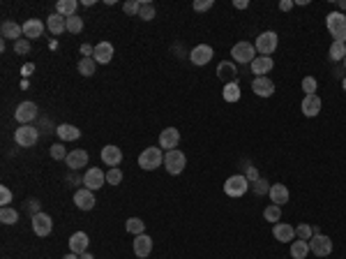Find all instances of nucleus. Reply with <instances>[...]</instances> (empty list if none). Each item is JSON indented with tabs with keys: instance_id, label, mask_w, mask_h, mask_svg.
Wrapping results in <instances>:
<instances>
[{
	"instance_id": "1",
	"label": "nucleus",
	"mask_w": 346,
	"mask_h": 259,
	"mask_svg": "<svg viewBox=\"0 0 346 259\" xmlns=\"http://www.w3.org/2000/svg\"><path fill=\"white\" fill-rule=\"evenodd\" d=\"M325 26L330 30V35L335 37V42H344L346 44V14L330 12L325 16Z\"/></svg>"
},
{
	"instance_id": "2",
	"label": "nucleus",
	"mask_w": 346,
	"mask_h": 259,
	"mask_svg": "<svg viewBox=\"0 0 346 259\" xmlns=\"http://www.w3.org/2000/svg\"><path fill=\"white\" fill-rule=\"evenodd\" d=\"M164 166L171 176H178V174H182L185 166H187V157H185V153L178 151V148L166 151L164 153Z\"/></svg>"
},
{
	"instance_id": "3",
	"label": "nucleus",
	"mask_w": 346,
	"mask_h": 259,
	"mask_svg": "<svg viewBox=\"0 0 346 259\" xmlns=\"http://www.w3.org/2000/svg\"><path fill=\"white\" fill-rule=\"evenodd\" d=\"M164 162V155H161V148L157 146H150V148H143V153L138 155V166L146 171H152L157 166H161Z\"/></svg>"
},
{
	"instance_id": "4",
	"label": "nucleus",
	"mask_w": 346,
	"mask_h": 259,
	"mask_svg": "<svg viewBox=\"0 0 346 259\" xmlns=\"http://www.w3.org/2000/svg\"><path fill=\"white\" fill-rule=\"evenodd\" d=\"M247 190H249V180H247V176H242V174H233L224 180V192L233 199L242 197Z\"/></svg>"
},
{
	"instance_id": "5",
	"label": "nucleus",
	"mask_w": 346,
	"mask_h": 259,
	"mask_svg": "<svg viewBox=\"0 0 346 259\" xmlns=\"http://www.w3.org/2000/svg\"><path fill=\"white\" fill-rule=\"evenodd\" d=\"M231 55H233V60L240 65H252V60L256 58V46L249 44V42H238V44H233V49H231Z\"/></svg>"
},
{
	"instance_id": "6",
	"label": "nucleus",
	"mask_w": 346,
	"mask_h": 259,
	"mask_svg": "<svg viewBox=\"0 0 346 259\" xmlns=\"http://www.w3.org/2000/svg\"><path fill=\"white\" fill-rule=\"evenodd\" d=\"M277 44H279V37H277V32L275 30H266V32H261V35L256 37V53H261V55H270V53H275V49H277Z\"/></svg>"
},
{
	"instance_id": "7",
	"label": "nucleus",
	"mask_w": 346,
	"mask_h": 259,
	"mask_svg": "<svg viewBox=\"0 0 346 259\" xmlns=\"http://www.w3.org/2000/svg\"><path fill=\"white\" fill-rule=\"evenodd\" d=\"M307 243H309V252L316 254V257H328L332 252V240L325 234H314Z\"/></svg>"
},
{
	"instance_id": "8",
	"label": "nucleus",
	"mask_w": 346,
	"mask_h": 259,
	"mask_svg": "<svg viewBox=\"0 0 346 259\" xmlns=\"http://www.w3.org/2000/svg\"><path fill=\"white\" fill-rule=\"evenodd\" d=\"M37 139H39V132H37L35 127H30V125H21V127H16V132H14V141L21 148H32L37 143Z\"/></svg>"
},
{
	"instance_id": "9",
	"label": "nucleus",
	"mask_w": 346,
	"mask_h": 259,
	"mask_svg": "<svg viewBox=\"0 0 346 259\" xmlns=\"http://www.w3.org/2000/svg\"><path fill=\"white\" fill-rule=\"evenodd\" d=\"M83 185L95 192V190H99V188H104L106 185V174L99 169V166H90V169L83 174Z\"/></svg>"
},
{
	"instance_id": "10",
	"label": "nucleus",
	"mask_w": 346,
	"mask_h": 259,
	"mask_svg": "<svg viewBox=\"0 0 346 259\" xmlns=\"http://www.w3.org/2000/svg\"><path fill=\"white\" fill-rule=\"evenodd\" d=\"M212 55H215V51H212L210 44H198V46H194V49L189 51V60H192L196 67L208 65L212 60Z\"/></svg>"
},
{
	"instance_id": "11",
	"label": "nucleus",
	"mask_w": 346,
	"mask_h": 259,
	"mask_svg": "<svg viewBox=\"0 0 346 259\" xmlns=\"http://www.w3.org/2000/svg\"><path fill=\"white\" fill-rule=\"evenodd\" d=\"M35 116H37V104L35 102H21V104L16 106V111H14V118H16V123H21V125L32 123Z\"/></svg>"
},
{
	"instance_id": "12",
	"label": "nucleus",
	"mask_w": 346,
	"mask_h": 259,
	"mask_svg": "<svg viewBox=\"0 0 346 259\" xmlns=\"http://www.w3.org/2000/svg\"><path fill=\"white\" fill-rule=\"evenodd\" d=\"M99 155H101V162H104L106 166H111V169L123 162V151H120L118 146H113V143H106V146L101 148Z\"/></svg>"
},
{
	"instance_id": "13",
	"label": "nucleus",
	"mask_w": 346,
	"mask_h": 259,
	"mask_svg": "<svg viewBox=\"0 0 346 259\" xmlns=\"http://www.w3.org/2000/svg\"><path fill=\"white\" fill-rule=\"evenodd\" d=\"M32 231H35L37 236H49L51 231H53V220H51V215L37 213V215L32 217Z\"/></svg>"
},
{
	"instance_id": "14",
	"label": "nucleus",
	"mask_w": 346,
	"mask_h": 259,
	"mask_svg": "<svg viewBox=\"0 0 346 259\" xmlns=\"http://www.w3.org/2000/svg\"><path fill=\"white\" fill-rule=\"evenodd\" d=\"M74 203H76V208H81V211H92L95 208V194H92V190L88 188H81L74 192Z\"/></svg>"
},
{
	"instance_id": "15",
	"label": "nucleus",
	"mask_w": 346,
	"mask_h": 259,
	"mask_svg": "<svg viewBox=\"0 0 346 259\" xmlns=\"http://www.w3.org/2000/svg\"><path fill=\"white\" fill-rule=\"evenodd\" d=\"M178 143H180V130H175V127L161 130L159 148H164V151H173V148H178Z\"/></svg>"
},
{
	"instance_id": "16",
	"label": "nucleus",
	"mask_w": 346,
	"mask_h": 259,
	"mask_svg": "<svg viewBox=\"0 0 346 259\" xmlns=\"http://www.w3.org/2000/svg\"><path fill=\"white\" fill-rule=\"evenodd\" d=\"M217 79H221V81H226V83H238V69H235V63L221 60V63L217 65Z\"/></svg>"
},
{
	"instance_id": "17",
	"label": "nucleus",
	"mask_w": 346,
	"mask_h": 259,
	"mask_svg": "<svg viewBox=\"0 0 346 259\" xmlns=\"http://www.w3.org/2000/svg\"><path fill=\"white\" fill-rule=\"evenodd\" d=\"M88 243H90V238H88L86 231H74L69 236V252H74V254L88 252Z\"/></svg>"
},
{
	"instance_id": "18",
	"label": "nucleus",
	"mask_w": 346,
	"mask_h": 259,
	"mask_svg": "<svg viewBox=\"0 0 346 259\" xmlns=\"http://www.w3.org/2000/svg\"><path fill=\"white\" fill-rule=\"evenodd\" d=\"M252 90L256 92L258 97H272L275 83H272V79H268V77H256V79H252Z\"/></svg>"
},
{
	"instance_id": "19",
	"label": "nucleus",
	"mask_w": 346,
	"mask_h": 259,
	"mask_svg": "<svg viewBox=\"0 0 346 259\" xmlns=\"http://www.w3.org/2000/svg\"><path fill=\"white\" fill-rule=\"evenodd\" d=\"M272 67H275L272 55H256V58L252 60V72L256 74V77H266L268 72H272Z\"/></svg>"
},
{
	"instance_id": "20",
	"label": "nucleus",
	"mask_w": 346,
	"mask_h": 259,
	"mask_svg": "<svg viewBox=\"0 0 346 259\" xmlns=\"http://www.w3.org/2000/svg\"><path fill=\"white\" fill-rule=\"evenodd\" d=\"M150 252H152V238L148 234H138L134 238V254L138 259H146Z\"/></svg>"
},
{
	"instance_id": "21",
	"label": "nucleus",
	"mask_w": 346,
	"mask_h": 259,
	"mask_svg": "<svg viewBox=\"0 0 346 259\" xmlns=\"http://www.w3.org/2000/svg\"><path fill=\"white\" fill-rule=\"evenodd\" d=\"M300 111H302L307 118L318 116V111H321V97L318 95H304L302 104H300Z\"/></svg>"
},
{
	"instance_id": "22",
	"label": "nucleus",
	"mask_w": 346,
	"mask_h": 259,
	"mask_svg": "<svg viewBox=\"0 0 346 259\" xmlns=\"http://www.w3.org/2000/svg\"><path fill=\"white\" fill-rule=\"evenodd\" d=\"M88 160H90V157H88V151H83V148H76V151H72L67 155V166L69 169H83V166H88Z\"/></svg>"
},
{
	"instance_id": "23",
	"label": "nucleus",
	"mask_w": 346,
	"mask_h": 259,
	"mask_svg": "<svg viewBox=\"0 0 346 259\" xmlns=\"http://www.w3.org/2000/svg\"><path fill=\"white\" fill-rule=\"evenodd\" d=\"M92 58H95V63H111L113 60V44L111 42H99V44L95 46V53H92Z\"/></svg>"
},
{
	"instance_id": "24",
	"label": "nucleus",
	"mask_w": 346,
	"mask_h": 259,
	"mask_svg": "<svg viewBox=\"0 0 346 259\" xmlns=\"http://www.w3.org/2000/svg\"><path fill=\"white\" fill-rule=\"evenodd\" d=\"M272 234H275V238L279 240V243H291V240L295 238V227L286 225V222H277V225L272 227Z\"/></svg>"
},
{
	"instance_id": "25",
	"label": "nucleus",
	"mask_w": 346,
	"mask_h": 259,
	"mask_svg": "<svg viewBox=\"0 0 346 259\" xmlns=\"http://www.w3.org/2000/svg\"><path fill=\"white\" fill-rule=\"evenodd\" d=\"M42 32H44V23H42L39 18H28V21L23 23V37H26V40H39Z\"/></svg>"
},
{
	"instance_id": "26",
	"label": "nucleus",
	"mask_w": 346,
	"mask_h": 259,
	"mask_svg": "<svg viewBox=\"0 0 346 259\" xmlns=\"http://www.w3.org/2000/svg\"><path fill=\"white\" fill-rule=\"evenodd\" d=\"M0 35H3V40H14L18 42L23 35V26H18L16 21H3V26H0Z\"/></svg>"
},
{
	"instance_id": "27",
	"label": "nucleus",
	"mask_w": 346,
	"mask_h": 259,
	"mask_svg": "<svg viewBox=\"0 0 346 259\" xmlns=\"http://www.w3.org/2000/svg\"><path fill=\"white\" fill-rule=\"evenodd\" d=\"M46 28L51 30V35H63V32L67 30V18H65L63 14L53 12L49 18H46Z\"/></svg>"
},
{
	"instance_id": "28",
	"label": "nucleus",
	"mask_w": 346,
	"mask_h": 259,
	"mask_svg": "<svg viewBox=\"0 0 346 259\" xmlns=\"http://www.w3.org/2000/svg\"><path fill=\"white\" fill-rule=\"evenodd\" d=\"M270 199H272V203H277V206H281V203H289V199H291V194H289V188L286 185H281V183H275V185H270Z\"/></svg>"
},
{
	"instance_id": "29",
	"label": "nucleus",
	"mask_w": 346,
	"mask_h": 259,
	"mask_svg": "<svg viewBox=\"0 0 346 259\" xmlns=\"http://www.w3.org/2000/svg\"><path fill=\"white\" fill-rule=\"evenodd\" d=\"M55 134H58L63 141H76V139L81 137V130H78L76 125L63 123V125H58V127H55Z\"/></svg>"
},
{
	"instance_id": "30",
	"label": "nucleus",
	"mask_w": 346,
	"mask_h": 259,
	"mask_svg": "<svg viewBox=\"0 0 346 259\" xmlns=\"http://www.w3.org/2000/svg\"><path fill=\"white\" fill-rule=\"evenodd\" d=\"M76 7H78L76 0H58V3H55V12L63 14L65 18L74 16V14H76Z\"/></svg>"
},
{
	"instance_id": "31",
	"label": "nucleus",
	"mask_w": 346,
	"mask_h": 259,
	"mask_svg": "<svg viewBox=\"0 0 346 259\" xmlns=\"http://www.w3.org/2000/svg\"><path fill=\"white\" fill-rule=\"evenodd\" d=\"M309 254V243L307 240H293L291 243V259H307Z\"/></svg>"
},
{
	"instance_id": "32",
	"label": "nucleus",
	"mask_w": 346,
	"mask_h": 259,
	"mask_svg": "<svg viewBox=\"0 0 346 259\" xmlns=\"http://www.w3.org/2000/svg\"><path fill=\"white\" fill-rule=\"evenodd\" d=\"M125 229H127L129 234H134V236L146 234V222H143L141 217H129L127 225H125Z\"/></svg>"
},
{
	"instance_id": "33",
	"label": "nucleus",
	"mask_w": 346,
	"mask_h": 259,
	"mask_svg": "<svg viewBox=\"0 0 346 259\" xmlns=\"http://www.w3.org/2000/svg\"><path fill=\"white\" fill-rule=\"evenodd\" d=\"M0 222H3V225H16L18 222V211L16 208L3 206V211H0Z\"/></svg>"
},
{
	"instance_id": "34",
	"label": "nucleus",
	"mask_w": 346,
	"mask_h": 259,
	"mask_svg": "<svg viewBox=\"0 0 346 259\" xmlns=\"http://www.w3.org/2000/svg\"><path fill=\"white\" fill-rule=\"evenodd\" d=\"M328 53H330V60H335V63L337 60H344L346 58V44L344 42H332Z\"/></svg>"
},
{
	"instance_id": "35",
	"label": "nucleus",
	"mask_w": 346,
	"mask_h": 259,
	"mask_svg": "<svg viewBox=\"0 0 346 259\" xmlns=\"http://www.w3.org/2000/svg\"><path fill=\"white\" fill-rule=\"evenodd\" d=\"M95 67H97L95 58H81L78 60V74H83V77H92V74H95Z\"/></svg>"
},
{
	"instance_id": "36",
	"label": "nucleus",
	"mask_w": 346,
	"mask_h": 259,
	"mask_svg": "<svg viewBox=\"0 0 346 259\" xmlns=\"http://www.w3.org/2000/svg\"><path fill=\"white\" fill-rule=\"evenodd\" d=\"M263 217H266V222H279L281 220V206H277V203H270V206H266V211H263Z\"/></svg>"
},
{
	"instance_id": "37",
	"label": "nucleus",
	"mask_w": 346,
	"mask_h": 259,
	"mask_svg": "<svg viewBox=\"0 0 346 259\" xmlns=\"http://www.w3.org/2000/svg\"><path fill=\"white\" fill-rule=\"evenodd\" d=\"M224 100L226 102L240 100V83H224Z\"/></svg>"
},
{
	"instance_id": "38",
	"label": "nucleus",
	"mask_w": 346,
	"mask_h": 259,
	"mask_svg": "<svg viewBox=\"0 0 346 259\" xmlns=\"http://www.w3.org/2000/svg\"><path fill=\"white\" fill-rule=\"evenodd\" d=\"M138 18H143V21H152L155 18V5L152 3H146V0H141V7H138Z\"/></svg>"
},
{
	"instance_id": "39",
	"label": "nucleus",
	"mask_w": 346,
	"mask_h": 259,
	"mask_svg": "<svg viewBox=\"0 0 346 259\" xmlns=\"http://www.w3.org/2000/svg\"><path fill=\"white\" fill-rule=\"evenodd\" d=\"M81 30H83V18L78 16V14L69 16V18H67V32H72V35H78Z\"/></svg>"
},
{
	"instance_id": "40",
	"label": "nucleus",
	"mask_w": 346,
	"mask_h": 259,
	"mask_svg": "<svg viewBox=\"0 0 346 259\" xmlns=\"http://www.w3.org/2000/svg\"><path fill=\"white\" fill-rule=\"evenodd\" d=\"M252 188H254V194H256V197H263V194H268V192H270V183H268L266 178L254 180V183H252Z\"/></svg>"
},
{
	"instance_id": "41",
	"label": "nucleus",
	"mask_w": 346,
	"mask_h": 259,
	"mask_svg": "<svg viewBox=\"0 0 346 259\" xmlns=\"http://www.w3.org/2000/svg\"><path fill=\"white\" fill-rule=\"evenodd\" d=\"M295 236H298V238H302V240H309L314 236V227H309L307 222H302V225L295 227Z\"/></svg>"
},
{
	"instance_id": "42",
	"label": "nucleus",
	"mask_w": 346,
	"mask_h": 259,
	"mask_svg": "<svg viewBox=\"0 0 346 259\" xmlns=\"http://www.w3.org/2000/svg\"><path fill=\"white\" fill-rule=\"evenodd\" d=\"M106 183H109V185H120V183H123V171H120L118 166L109 169V171H106Z\"/></svg>"
},
{
	"instance_id": "43",
	"label": "nucleus",
	"mask_w": 346,
	"mask_h": 259,
	"mask_svg": "<svg viewBox=\"0 0 346 259\" xmlns=\"http://www.w3.org/2000/svg\"><path fill=\"white\" fill-rule=\"evenodd\" d=\"M316 88H318V81L314 77H304L302 79V90L304 95H316Z\"/></svg>"
},
{
	"instance_id": "44",
	"label": "nucleus",
	"mask_w": 346,
	"mask_h": 259,
	"mask_svg": "<svg viewBox=\"0 0 346 259\" xmlns=\"http://www.w3.org/2000/svg\"><path fill=\"white\" fill-rule=\"evenodd\" d=\"M49 153H51V157H53V160H67V155H69V153L65 151L63 143H53Z\"/></svg>"
},
{
	"instance_id": "45",
	"label": "nucleus",
	"mask_w": 346,
	"mask_h": 259,
	"mask_svg": "<svg viewBox=\"0 0 346 259\" xmlns=\"http://www.w3.org/2000/svg\"><path fill=\"white\" fill-rule=\"evenodd\" d=\"M14 51H16L18 55H26L28 51H30V40H26V37H21L18 42H14Z\"/></svg>"
},
{
	"instance_id": "46",
	"label": "nucleus",
	"mask_w": 346,
	"mask_h": 259,
	"mask_svg": "<svg viewBox=\"0 0 346 259\" xmlns=\"http://www.w3.org/2000/svg\"><path fill=\"white\" fill-rule=\"evenodd\" d=\"M26 213L30 217H35L37 213H42L39 211V201H37V199H28V201H26Z\"/></svg>"
},
{
	"instance_id": "47",
	"label": "nucleus",
	"mask_w": 346,
	"mask_h": 259,
	"mask_svg": "<svg viewBox=\"0 0 346 259\" xmlns=\"http://www.w3.org/2000/svg\"><path fill=\"white\" fill-rule=\"evenodd\" d=\"M138 7H141V0H129V3H125V14H129V16H136Z\"/></svg>"
},
{
	"instance_id": "48",
	"label": "nucleus",
	"mask_w": 346,
	"mask_h": 259,
	"mask_svg": "<svg viewBox=\"0 0 346 259\" xmlns=\"http://www.w3.org/2000/svg\"><path fill=\"white\" fill-rule=\"evenodd\" d=\"M0 203H3V206L12 203V190H9L7 185H3V188H0Z\"/></svg>"
},
{
	"instance_id": "49",
	"label": "nucleus",
	"mask_w": 346,
	"mask_h": 259,
	"mask_svg": "<svg viewBox=\"0 0 346 259\" xmlns=\"http://www.w3.org/2000/svg\"><path fill=\"white\" fill-rule=\"evenodd\" d=\"M212 5H215L212 0H196V3H194L192 7H194V12H208V9H210Z\"/></svg>"
},
{
	"instance_id": "50",
	"label": "nucleus",
	"mask_w": 346,
	"mask_h": 259,
	"mask_svg": "<svg viewBox=\"0 0 346 259\" xmlns=\"http://www.w3.org/2000/svg\"><path fill=\"white\" fill-rule=\"evenodd\" d=\"M245 176H247L249 183H254V180L261 178V176H258V169H256V166H247V174H245Z\"/></svg>"
},
{
	"instance_id": "51",
	"label": "nucleus",
	"mask_w": 346,
	"mask_h": 259,
	"mask_svg": "<svg viewBox=\"0 0 346 259\" xmlns=\"http://www.w3.org/2000/svg\"><path fill=\"white\" fill-rule=\"evenodd\" d=\"M279 9H281V12H291V9H293V0H281Z\"/></svg>"
},
{
	"instance_id": "52",
	"label": "nucleus",
	"mask_w": 346,
	"mask_h": 259,
	"mask_svg": "<svg viewBox=\"0 0 346 259\" xmlns=\"http://www.w3.org/2000/svg\"><path fill=\"white\" fill-rule=\"evenodd\" d=\"M21 72H23V77H30V74H32V72H35V65H32V63L23 65V69H21Z\"/></svg>"
},
{
	"instance_id": "53",
	"label": "nucleus",
	"mask_w": 346,
	"mask_h": 259,
	"mask_svg": "<svg viewBox=\"0 0 346 259\" xmlns=\"http://www.w3.org/2000/svg\"><path fill=\"white\" fill-rule=\"evenodd\" d=\"M233 7L235 9H247L249 3H247V0H233Z\"/></svg>"
},
{
	"instance_id": "54",
	"label": "nucleus",
	"mask_w": 346,
	"mask_h": 259,
	"mask_svg": "<svg viewBox=\"0 0 346 259\" xmlns=\"http://www.w3.org/2000/svg\"><path fill=\"white\" fill-rule=\"evenodd\" d=\"M78 259H95L90 252H83V254H78Z\"/></svg>"
},
{
	"instance_id": "55",
	"label": "nucleus",
	"mask_w": 346,
	"mask_h": 259,
	"mask_svg": "<svg viewBox=\"0 0 346 259\" xmlns=\"http://www.w3.org/2000/svg\"><path fill=\"white\" fill-rule=\"evenodd\" d=\"M63 259H78V254H74V252H67Z\"/></svg>"
},
{
	"instance_id": "56",
	"label": "nucleus",
	"mask_w": 346,
	"mask_h": 259,
	"mask_svg": "<svg viewBox=\"0 0 346 259\" xmlns=\"http://www.w3.org/2000/svg\"><path fill=\"white\" fill-rule=\"evenodd\" d=\"M339 7H341V9H346V0H339Z\"/></svg>"
},
{
	"instance_id": "57",
	"label": "nucleus",
	"mask_w": 346,
	"mask_h": 259,
	"mask_svg": "<svg viewBox=\"0 0 346 259\" xmlns=\"http://www.w3.org/2000/svg\"><path fill=\"white\" fill-rule=\"evenodd\" d=\"M341 88H344V90H346V77L341 79Z\"/></svg>"
},
{
	"instance_id": "58",
	"label": "nucleus",
	"mask_w": 346,
	"mask_h": 259,
	"mask_svg": "<svg viewBox=\"0 0 346 259\" xmlns=\"http://www.w3.org/2000/svg\"><path fill=\"white\" fill-rule=\"evenodd\" d=\"M341 63H344V67H346V58H344V60H341Z\"/></svg>"
}]
</instances>
